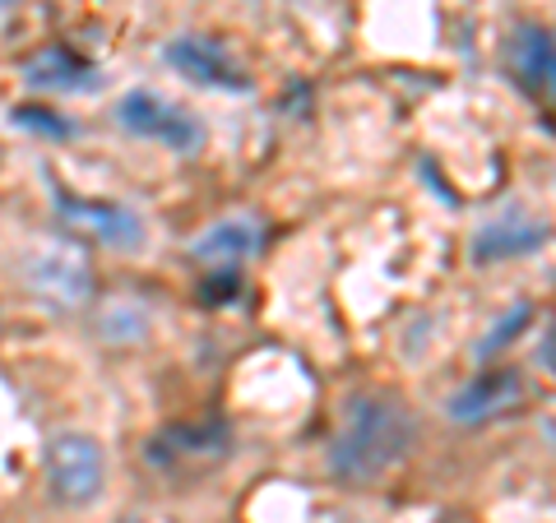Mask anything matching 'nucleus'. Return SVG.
<instances>
[{
	"instance_id": "obj_10",
	"label": "nucleus",
	"mask_w": 556,
	"mask_h": 523,
	"mask_svg": "<svg viewBox=\"0 0 556 523\" xmlns=\"http://www.w3.org/2000/svg\"><path fill=\"white\" fill-rule=\"evenodd\" d=\"M547 222L525 214V208H506L501 218H486L473 232V259L478 265H496V259H519L547 246Z\"/></svg>"
},
{
	"instance_id": "obj_5",
	"label": "nucleus",
	"mask_w": 556,
	"mask_h": 523,
	"mask_svg": "<svg viewBox=\"0 0 556 523\" xmlns=\"http://www.w3.org/2000/svg\"><path fill=\"white\" fill-rule=\"evenodd\" d=\"M116 120L139 139H153V144H167L172 153H195L204 144V126L190 116L181 102H167L149 89H130L116 102Z\"/></svg>"
},
{
	"instance_id": "obj_11",
	"label": "nucleus",
	"mask_w": 556,
	"mask_h": 523,
	"mask_svg": "<svg viewBox=\"0 0 556 523\" xmlns=\"http://www.w3.org/2000/svg\"><path fill=\"white\" fill-rule=\"evenodd\" d=\"M232 449V435L223 422H190V426H172L163 431L159 441L149 445V459L159 468H181V463H195V468H208V463H223Z\"/></svg>"
},
{
	"instance_id": "obj_2",
	"label": "nucleus",
	"mask_w": 556,
	"mask_h": 523,
	"mask_svg": "<svg viewBox=\"0 0 556 523\" xmlns=\"http://www.w3.org/2000/svg\"><path fill=\"white\" fill-rule=\"evenodd\" d=\"M24 269V283L33 296H42L47 306L56 310H75L93 296V269H89V255H84L75 241H61V237H42L33 241L20 259Z\"/></svg>"
},
{
	"instance_id": "obj_16",
	"label": "nucleus",
	"mask_w": 556,
	"mask_h": 523,
	"mask_svg": "<svg viewBox=\"0 0 556 523\" xmlns=\"http://www.w3.org/2000/svg\"><path fill=\"white\" fill-rule=\"evenodd\" d=\"M10 10H14V0H0V24L10 20Z\"/></svg>"
},
{
	"instance_id": "obj_13",
	"label": "nucleus",
	"mask_w": 556,
	"mask_h": 523,
	"mask_svg": "<svg viewBox=\"0 0 556 523\" xmlns=\"http://www.w3.org/2000/svg\"><path fill=\"white\" fill-rule=\"evenodd\" d=\"M10 120H14L20 130L42 135V139H70V135H75V126H70V120L51 116V112H42V107H14V112H10Z\"/></svg>"
},
{
	"instance_id": "obj_3",
	"label": "nucleus",
	"mask_w": 556,
	"mask_h": 523,
	"mask_svg": "<svg viewBox=\"0 0 556 523\" xmlns=\"http://www.w3.org/2000/svg\"><path fill=\"white\" fill-rule=\"evenodd\" d=\"M108 486V455L93 435L65 431L47 449V492L61 505H93Z\"/></svg>"
},
{
	"instance_id": "obj_12",
	"label": "nucleus",
	"mask_w": 556,
	"mask_h": 523,
	"mask_svg": "<svg viewBox=\"0 0 556 523\" xmlns=\"http://www.w3.org/2000/svg\"><path fill=\"white\" fill-rule=\"evenodd\" d=\"M24 79L33 89H47V93H93L98 89V69L89 61H79L75 51L65 47H47L38 51L28 65H24Z\"/></svg>"
},
{
	"instance_id": "obj_14",
	"label": "nucleus",
	"mask_w": 556,
	"mask_h": 523,
	"mask_svg": "<svg viewBox=\"0 0 556 523\" xmlns=\"http://www.w3.org/2000/svg\"><path fill=\"white\" fill-rule=\"evenodd\" d=\"M529 320H533V310H529V302H519V306L510 310V316H506V320H501V324L492 329V334H486V339L478 343V357H492V353H496V347H506V343H510V334H515V329H525Z\"/></svg>"
},
{
	"instance_id": "obj_1",
	"label": "nucleus",
	"mask_w": 556,
	"mask_h": 523,
	"mask_svg": "<svg viewBox=\"0 0 556 523\" xmlns=\"http://www.w3.org/2000/svg\"><path fill=\"white\" fill-rule=\"evenodd\" d=\"M417 441V417L399 394L367 390L343 404L339 431L329 441V473L348 486H371L408 459Z\"/></svg>"
},
{
	"instance_id": "obj_6",
	"label": "nucleus",
	"mask_w": 556,
	"mask_h": 523,
	"mask_svg": "<svg viewBox=\"0 0 556 523\" xmlns=\"http://www.w3.org/2000/svg\"><path fill=\"white\" fill-rule=\"evenodd\" d=\"M56 214L70 228L89 232L93 241H102V246H112V251H144V241H149L144 218H139L130 204L79 200V195H70V190H56Z\"/></svg>"
},
{
	"instance_id": "obj_8",
	"label": "nucleus",
	"mask_w": 556,
	"mask_h": 523,
	"mask_svg": "<svg viewBox=\"0 0 556 523\" xmlns=\"http://www.w3.org/2000/svg\"><path fill=\"white\" fill-rule=\"evenodd\" d=\"M519 404H525V380H519V371L492 366V371L473 375L468 385H459L445 398V417L455 426H482V422H496V417L515 412Z\"/></svg>"
},
{
	"instance_id": "obj_7",
	"label": "nucleus",
	"mask_w": 556,
	"mask_h": 523,
	"mask_svg": "<svg viewBox=\"0 0 556 523\" xmlns=\"http://www.w3.org/2000/svg\"><path fill=\"white\" fill-rule=\"evenodd\" d=\"M163 61L177 69L181 79L200 84V89H223V93H247L251 89V75L232 61V51L214 42V38H200V33H181L163 47Z\"/></svg>"
},
{
	"instance_id": "obj_4",
	"label": "nucleus",
	"mask_w": 556,
	"mask_h": 523,
	"mask_svg": "<svg viewBox=\"0 0 556 523\" xmlns=\"http://www.w3.org/2000/svg\"><path fill=\"white\" fill-rule=\"evenodd\" d=\"M501 65L533 107H556V33L543 24H515L501 42Z\"/></svg>"
},
{
	"instance_id": "obj_15",
	"label": "nucleus",
	"mask_w": 556,
	"mask_h": 523,
	"mask_svg": "<svg viewBox=\"0 0 556 523\" xmlns=\"http://www.w3.org/2000/svg\"><path fill=\"white\" fill-rule=\"evenodd\" d=\"M538 361H543L547 371L556 375V320L547 324V334H543V347H538Z\"/></svg>"
},
{
	"instance_id": "obj_9",
	"label": "nucleus",
	"mask_w": 556,
	"mask_h": 523,
	"mask_svg": "<svg viewBox=\"0 0 556 523\" xmlns=\"http://www.w3.org/2000/svg\"><path fill=\"white\" fill-rule=\"evenodd\" d=\"M265 246V228L260 218H247V214H232V218H218L214 228H204L195 241H190V259L204 265L208 273H232L237 265Z\"/></svg>"
}]
</instances>
